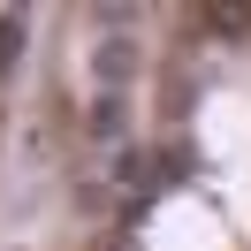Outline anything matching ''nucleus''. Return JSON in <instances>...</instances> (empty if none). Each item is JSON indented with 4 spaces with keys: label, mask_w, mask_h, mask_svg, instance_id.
I'll use <instances>...</instances> for the list:
<instances>
[{
    "label": "nucleus",
    "mask_w": 251,
    "mask_h": 251,
    "mask_svg": "<svg viewBox=\"0 0 251 251\" xmlns=\"http://www.w3.org/2000/svg\"><path fill=\"white\" fill-rule=\"evenodd\" d=\"M205 31H213V38H251V8H205Z\"/></svg>",
    "instance_id": "f257e3e1"
},
{
    "label": "nucleus",
    "mask_w": 251,
    "mask_h": 251,
    "mask_svg": "<svg viewBox=\"0 0 251 251\" xmlns=\"http://www.w3.org/2000/svg\"><path fill=\"white\" fill-rule=\"evenodd\" d=\"M129 69H137V46H129V38H114V46L99 53V76L114 84V76H129Z\"/></svg>",
    "instance_id": "f03ea898"
},
{
    "label": "nucleus",
    "mask_w": 251,
    "mask_h": 251,
    "mask_svg": "<svg viewBox=\"0 0 251 251\" xmlns=\"http://www.w3.org/2000/svg\"><path fill=\"white\" fill-rule=\"evenodd\" d=\"M190 175V145H168V152H160V183H183Z\"/></svg>",
    "instance_id": "7ed1b4c3"
}]
</instances>
